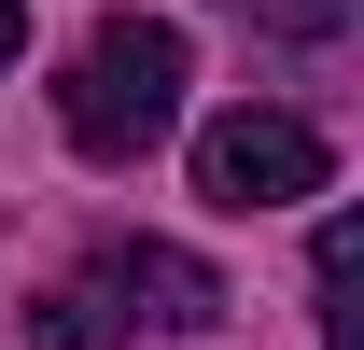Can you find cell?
Segmentation results:
<instances>
[{
    "mask_svg": "<svg viewBox=\"0 0 364 350\" xmlns=\"http://www.w3.org/2000/svg\"><path fill=\"white\" fill-rule=\"evenodd\" d=\"M196 196H210V211H238V224L322 196V127H309V112H280V98L210 112V127H196Z\"/></svg>",
    "mask_w": 364,
    "mask_h": 350,
    "instance_id": "3",
    "label": "cell"
},
{
    "mask_svg": "<svg viewBox=\"0 0 364 350\" xmlns=\"http://www.w3.org/2000/svg\"><path fill=\"white\" fill-rule=\"evenodd\" d=\"M182 28L168 14H98L85 56H70V85H56V127H70V154H98V169H140L154 140L182 127Z\"/></svg>",
    "mask_w": 364,
    "mask_h": 350,
    "instance_id": "1",
    "label": "cell"
},
{
    "mask_svg": "<svg viewBox=\"0 0 364 350\" xmlns=\"http://www.w3.org/2000/svg\"><path fill=\"white\" fill-rule=\"evenodd\" d=\"M238 14L280 28V43H336V28H350V0H238Z\"/></svg>",
    "mask_w": 364,
    "mask_h": 350,
    "instance_id": "4",
    "label": "cell"
},
{
    "mask_svg": "<svg viewBox=\"0 0 364 350\" xmlns=\"http://www.w3.org/2000/svg\"><path fill=\"white\" fill-rule=\"evenodd\" d=\"M225 322V280L168 238H112L98 266H70L43 295V350H127V336H210Z\"/></svg>",
    "mask_w": 364,
    "mask_h": 350,
    "instance_id": "2",
    "label": "cell"
},
{
    "mask_svg": "<svg viewBox=\"0 0 364 350\" xmlns=\"http://www.w3.org/2000/svg\"><path fill=\"white\" fill-rule=\"evenodd\" d=\"M14 56H28V0H0V70H14Z\"/></svg>",
    "mask_w": 364,
    "mask_h": 350,
    "instance_id": "5",
    "label": "cell"
}]
</instances>
